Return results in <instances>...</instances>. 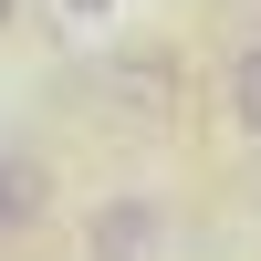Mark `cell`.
<instances>
[{"label": "cell", "instance_id": "6da1fadb", "mask_svg": "<svg viewBox=\"0 0 261 261\" xmlns=\"http://www.w3.org/2000/svg\"><path fill=\"white\" fill-rule=\"evenodd\" d=\"M84 251H94V261H157V251H167V209L125 188V199H105V209H94Z\"/></svg>", "mask_w": 261, "mask_h": 261}, {"label": "cell", "instance_id": "7a4b0ae2", "mask_svg": "<svg viewBox=\"0 0 261 261\" xmlns=\"http://www.w3.org/2000/svg\"><path fill=\"white\" fill-rule=\"evenodd\" d=\"M53 220V167L32 146H0V241H32Z\"/></svg>", "mask_w": 261, "mask_h": 261}, {"label": "cell", "instance_id": "3957f363", "mask_svg": "<svg viewBox=\"0 0 261 261\" xmlns=\"http://www.w3.org/2000/svg\"><path fill=\"white\" fill-rule=\"evenodd\" d=\"M230 115H241V136H261V42L230 53Z\"/></svg>", "mask_w": 261, "mask_h": 261}, {"label": "cell", "instance_id": "277c9868", "mask_svg": "<svg viewBox=\"0 0 261 261\" xmlns=\"http://www.w3.org/2000/svg\"><path fill=\"white\" fill-rule=\"evenodd\" d=\"M73 11H105V0H73Z\"/></svg>", "mask_w": 261, "mask_h": 261}, {"label": "cell", "instance_id": "5b68a950", "mask_svg": "<svg viewBox=\"0 0 261 261\" xmlns=\"http://www.w3.org/2000/svg\"><path fill=\"white\" fill-rule=\"evenodd\" d=\"M0 11H11V0H0Z\"/></svg>", "mask_w": 261, "mask_h": 261}]
</instances>
